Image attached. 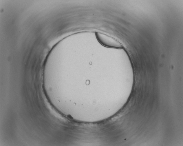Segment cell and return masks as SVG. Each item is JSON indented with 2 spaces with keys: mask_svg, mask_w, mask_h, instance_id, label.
Listing matches in <instances>:
<instances>
[{
  "mask_svg": "<svg viewBox=\"0 0 183 146\" xmlns=\"http://www.w3.org/2000/svg\"><path fill=\"white\" fill-rule=\"evenodd\" d=\"M96 38L99 42L105 47L116 48H122V44L118 41L107 35L98 32L96 33Z\"/></svg>",
  "mask_w": 183,
  "mask_h": 146,
  "instance_id": "1",
  "label": "cell"
}]
</instances>
